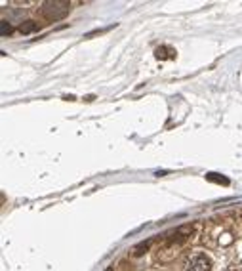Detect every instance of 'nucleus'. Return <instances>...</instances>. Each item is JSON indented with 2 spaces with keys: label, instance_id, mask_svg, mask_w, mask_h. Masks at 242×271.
I'll return each instance as SVG.
<instances>
[{
  "label": "nucleus",
  "instance_id": "nucleus-1",
  "mask_svg": "<svg viewBox=\"0 0 242 271\" xmlns=\"http://www.w3.org/2000/svg\"><path fill=\"white\" fill-rule=\"evenodd\" d=\"M69 2H63V0H56V2H44L42 6V16L48 18L50 21H58L63 20L69 14Z\"/></svg>",
  "mask_w": 242,
  "mask_h": 271
},
{
  "label": "nucleus",
  "instance_id": "nucleus-2",
  "mask_svg": "<svg viewBox=\"0 0 242 271\" xmlns=\"http://www.w3.org/2000/svg\"><path fill=\"white\" fill-rule=\"evenodd\" d=\"M185 271H212V260L202 252H194L185 260Z\"/></svg>",
  "mask_w": 242,
  "mask_h": 271
},
{
  "label": "nucleus",
  "instance_id": "nucleus-3",
  "mask_svg": "<svg viewBox=\"0 0 242 271\" xmlns=\"http://www.w3.org/2000/svg\"><path fill=\"white\" fill-rule=\"evenodd\" d=\"M156 59H172L175 56V50L170 46H158L155 52Z\"/></svg>",
  "mask_w": 242,
  "mask_h": 271
},
{
  "label": "nucleus",
  "instance_id": "nucleus-4",
  "mask_svg": "<svg viewBox=\"0 0 242 271\" xmlns=\"http://www.w3.org/2000/svg\"><path fill=\"white\" fill-rule=\"evenodd\" d=\"M20 31L23 33V35H29V33H33V31H39V25L35 23V21H23L20 25Z\"/></svg>",
  "mask_w": 242,
  "mask_h": 271
},
{
  "label": "nucleus",
  "instance_id": "nucleus-5",
  "mask_svg": "<svg viewBox=\"0 0 242 271\" xmlns=\"http://www.w3.org/2000/svg\"><path fill=\"white\" fill-rule=\"evenodd\" d=\"M206 180H210V182H215V184L229 185V180H227V178H223V176H217V174H206Z\"/></svg>",
  "mask_w": 242,
  "mask_h": 271
},
{
  "label": "nucleus",
  "instance_id": "nucleus-6",
  "mask_svg": "<svg viewBox=\"0 0 242 271\" xmlns=\"http://www.w3.org/2000/svg\"><path fill=\"white\" fill-rule=\"evenodd\" d=\"M0 25H2V37H8V35L12 33L10 23H8L6 20H2V23H0Z\"/></svg>",
  "mask_w": 242,
  "mask_h": 271
},
{
  "label": "nucleus",
  "instance_id": "nucleus-7",
  "mask_svg": "<svg viewBox=\"0 0 242 271\" xmlns=\"http://www.w3.org/2000/svg\"><path fill=\"white\" fill-rule=\"evenodd\" d=\"M227 271H242L240 267H231V269H227Z\"/></svg>",
  "mask_w": 242,
  "mask_h": 271
}]
</instances>
